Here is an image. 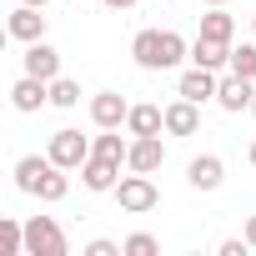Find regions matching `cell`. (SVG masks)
I'll list each match as a JSON object with an SVG mask.
<instances>
[{
    "label": "cell",
    "instance_id": "6da1fadb",
    "mask_svg": "<svg viewBox=\"0 0 256 256\" xmlns=\"http://www.w3.org/2000/svg\"><path fill=\"white\" fill-rule=\"evenodd\" d=\"M110 196L120 201V211H131V216H146V211H156V206H161V191H156V181H151L146 171H131V176H120Z\"/></svg>",
    "mask_w": 256,
    "mask_h": 256
},
{
    "label": "cell",
    "instance_id": "7a4b0ae2",
    "mask_svg": "<svg viewBox=\"0 0 256 256\" xmlns=\"http://www.w3.org/2000/svg\"><path fill=\"white\" fill-rule=\"evenodd\" d=\"M70 241L56 226V216H30L26 221V256H66Z\"/></svg>",
    "mask_w": 256,
    "mask_h": 256
},
{
    "label": "cell",
    "instance_id": "3957f363",
    "mask_svg": "<svg viewBox=\"0 0 256 256\" xmlns=\"http://www.w3.org/2000/svg\"><path fill=\"white\" fill-rule=\"evenodd\" d=\"M46 156L56 161V166H66V171H80L86 161H90V136H80V131H56L50 136V146H46Z\"/></svg>",
    "mask_w": 256,
    "mask_h": 256
},
{
    "label": "cell",
    "instance_id": "277c9868",
    "mask_svg": "<svg viewBox=\"0 0 256 256\" xmlns=\"http://www.w3.org/2000/svg\"><path fill=\"white\" fill-rule=\"evenodd\" d=\"M251 100H256V80L251 76H236V70L221 76V86H216V106L221 110L236 116V110H251Z\"/></svg>",
    "mask_w": 256,
    "mask_h": 256
},
{
    "label": "cell",
    "instance_id": "5b68a950",
    "mask_svg": "<svg viewBox=\"0 0 256 256\" xmlns=\"http://www.w3.org/2000/svg\"><path fill=\"white\" fill-rule=\"evenodd\" d=\"M126 116H131V106H126L120 90H100V96H90V120L100 126V131H116V126H126Z\"/></svg>",
    "mask_w": 256,
    "mask_h": 256
},
{
    "label": "cell",
    "instance_id": "8992f818",
    "mask_svg": "<svg viewBox=\"0 0 256 256\" xmlns=\"http://www.w3.org/2000/svg\"><path fill=\"white\" fill-rule=\"evenodd\" d=\"M6 30H10V40H46V16H40V6H26V0H20V6L10 10V20H6Z\"/></svg>",
    "mask_w": 256,
    "mask_h": 256
},
{
    "label": "cell",
    "instance_id": "52a82bcc",
    "mask_svg": "<svg viewBox=\"0 0 256 256\" xmlns=\"http://www.w3.org/2000/svg\"><path fill=\"white\" fill-rule=\"evenodd\" d=\"M161 161H166V146H161V136H131V156H126V171H161Z\"/></svg>",
    "mask_w": 256,
    "mask_h": 256
},
{
    "label": "cell",
    "instance_id": "ba28073f",
    "mask_svg": "<svg viewBox=\"0 0 256 256\" xmlns=\"http://www.w3.org/2000/svg\"><path fill=\"white\" fill-rule=\"evenodd\" d=\"M46 100H50V80H40V76H20V80L10 86V106H16L20 116L40 110Z\"/></svg>",
    "mask_w": 256,
    "mask_h": 256
},
{
    "label": "cell",
    "instance_id": "9c48e42d",
    "mask_svg": "<svg viewBox=\"0 0 256 256\" xmlns=\"http://www.w3.org/2000/svg\"><path fill=\"white\" fill-rule=\"evenodd\" d=\"M20 60H26V76H40V80H56L60 76V50L46 46V40H30Z\"/></svg>",
    "mask_w": 256,
    "mask_h": 256
},
{
    "label": "cell",
    "instance_id": "30bf717a",
    "mask_svg": "<svg viewBox=\"0 0 256 256\" xmlns=\"http://www.w3.org/2000/svg\"><path fill=\"white\" fill-rule=\"evenodd\" d=\"M216 70H206V66H191L186 76H181V86H176V96H186V100H196V106H206V100H216Z\"/></svg>",
    "mask_w": 256,
    "mask_h": 256
},
{
    "label": "cell",
    "instance_id": "8fae6325",
    "mask_svg": "<svg viewBox=\"0 0 256 256\" xmlns=\"http://www.w3.org/2000/svg\"><path fill=\"white\" fill-rule=\"evenodd\" d=\"M131 56H136V66H141V70H166V46H161V30H136Z\"/></svg>",
    "mask_w": 256,
    "mask_h": 256
},
{
    "label": "cell",
    "instance_id": "7c38bea8",
    "mask_svg": "<svg viewBox=\"0 0 256 256\" xmlns=\"http://www.w3.org/2000/svg\"><path fill=\"white\" fill-rule=\"evenodd\" d=\"M166 131H171V136H196V131H201V106L186 100V96L171 100V106H166Z\"/></svg>",
    "mask_w": 256,
    "mask_h": 256
},
{
    "label": "cell",
    "instance_id": "4fadbf2b",
    "mask_svg": "<svg viewBox=\"0 0 256 256\" xmlns=\"http://www.w3.org/2000/svg\"><path fill=\"white\" fill-rule=\"evenodd\" d=\"M186 181H191L196 191H216V186L226 181V161H221V156H196V161L186 166Z\"/></svg>",
    "mask_w": 256,
    "mask_h": 256
},
{
    "label": "cell",
    "instance_id": "5bb4252c",
    "mask_svg": "<svg viewBox=\"0 0 256 256\" xmlns=\"http://www.w3.org/2000/svg\"><path fill=\"white\" fill-rule=\"evenodd\" d=\"M191 66H206V70L231 66V40H206V36H196V40H191Z\"/></svg>",
    "mask_w": 256,
    "mask_h": 256
},
{
    "label": "cell",
    "instance_id": "9a60e30c",
    "mask_svg": "<svg viewBox=\"0 0 256 256\" xmlns=\"http://www.w3.org/2000/svg\"><path fill=\"white\" fill-rule=\"evenodd\" d=\"M80 181H86V191H116L120 166H116V161H106V156H90V161L80 166Z\"/></svg>",
    "mask_w": 256,
    "mask_h": 256
},
{
    "label": "cell",
    "instance_id": "2e32d148",
    "mask_svg": "<svg viewBox=\"0 0 256 256\" xmlns=\"http://www.w3.org/2000/svg\"><path fill=\"white\" fill-rule=\"evenodd\" d=\"M126 131H131V136H161V131H166V110H161V106H131Z\"/></svg>",
    "mask_w": 256,
    "mask_h": 256
},
{
    "label": "cell",
    "instance_id": "e0dca14e",
    "mask_svg": "<svg viewBox=\"0 0 256 256\" xmlns=\"http://www.w3.org/2000/svg\"><path fill=\"white\" fill-rule=\"evenodd\" d=\"M46 171H50V156H20V161H16V186H20L26 196H36Z\"/></svg>",
    "mask_w": 256,
    "mask_h": 256
},
{
    "label": "cell",
    "instance_id": "ac0fdd59",
    "mask_svg": "<svg viewBox=\"0 0 256 256\" xmlns=\"http://www.w3.org/2000/svg\"><path fill=\"white\" fill-rule=\"evenodd\" d=\"M201 36H206V40H231V36H236V20H231L221 6H211V10L201 16Z\"/></svg>",
    "mask_w": 256,
    "mask_h": 256
},
{
    "label": "cell",
    "instance_id": "d6986e66",
    "mask_svg": "<svg viewBox=\"0 0 256 256\" xmlns=\"http://www.w3.org/2000/svg\"><path fill=\"white\" fill-rule=\"evenodd\" d=\"M36 196H40V201H66V196H70V176H66V166L50 161V171L40 176V191H36Z\"/></svg>",
    "mask_w": 256,
    "mask_h": 256
},
{
    "label": "cell",
    "instance_id": "ffe728a7",
    "mask_svg": "<svg viewBox=\"0 0 256 256\" xmlns=\"http://www.w3.org/2000/svg\"><path fill=\"white\" fill-rule=\"evenodd\" d=\"M90 156H106V161L126 166V156H131V141H120L116 131H106V136H96V141H90Z\"/></svg>",
    "mask_w": 256,
    "mask_h": 256
},
{
    "label": "cell",
    "instance_id": "44dd1931",
    "mask_svg": "<svg viewBox=\"0 0 256 256\" xmlns=\"http://www.w3.org/2000/svg\"><path fill=\"white\" fill-rule=\"evenodd\" d=\"M0 256H26V221H0Z\"/></svg>",
    "mask_w": 256,
    "mask_h": 256
},
{
    "label": "cell",
    "instance_id": "7402d4cb",
    "mask_svg": "<svg viewBox=\"0 0 256 256\" xmlns=\"http://www.w3.org/2000/svg\"><path fill=\"white\" fill-rule=\"evenodd\" d=\"M50 106H60V110L80 106V86H76L70 76H56V80H50Z\"/></svg>",
    "mask_w": 256,
    "mask_h": 256
},
{
    "label": "cell",
    "instance_id": "603a6c76",
    "mask_svg": "<svg viewBox=\"0 0 256 256\" xmlns=\"http://www.w3.org/2000/svg\"><path fill=\"white\" fill-rule=\"evenodd\" d=\"M226 70H236V76H251V80H256V46L231 50V66H226Z\"/></svg>",
    "mask_w": 256,
    "mask_h": 256
},
{
    "label": "cell",
    "instance_id": "cb8c5ba5",
    "mask_svg": "<svg viewBox=\"0 0 256 256\" xmlns=\"http://www.w3.org/2000/svg\"><path fill=\"white\" fill-rule=\"evenodd\" d=\"M161 246H156V236L151 231H136V236H126V256H156Z\"/></svg>",
    "mask_w": 256,
    "mask_h": 256
},
{
    "label": "cell",
    "instance_id": "d4e9b609",
    "mask_svg": "<svg viewBox=\"0 0 256 256\" xmlns=\"http://www.w3.org/2000/svg\"><path fill=\"white\" fill-rule=\"evenodd\" d=\"M126 246H116V241H106V236H96L90 246H86V256H120Z\"/></svg>",
    "mask_w": 256,
    "mask_h": 256
},
{
    "label": "cell",
    "instance_id": "484cf974",
    "mask_svg": "<svg viewBox=\"0 0 256 256\" xmlns=\"http://www.w3.org/2000/svg\"><path fill=\"white\" fill-rule=\"evenodd\" d=\"M246 251H251L246 236H241V241H221V256H246Z\"/></svg>",
    "mask_w": 256,
    "mask_h": 256
},
{
    "label": "cell",
    "instance_id": "4316f807",
    "mask_svg": "<svg viewBox=\"0 0 256 256\" xmlns=\"http://www.w3.org/2000/svg\"><path fill=\"white\" fill-rule=\"evenodd\" d=\"M246 241H251V251H256V216H246Z\"/></svg>",
    "mask_w": 256,
    "mask_h": 256
},
{
    "label": "cell",
    "instance_id": "83f0119b",
    "mask_svg": "<svg viewBox=\"0 0 256 256\" xmlns=\"http://www.w3.org/2000/svg\"><path fill=\"white\" fill-rule=\"evenodd\" d=\"M106 6H110V10H131L136 0H106Z\"/></svg>",
    "mask_w": 256,
    "mask_h": 256
},
{
    "label": "cell",
    "instance_id": "f1b7e54d",
    "mask_svg": "<svg viewBox=\"0 0 256 256\" xmlns=\"http://www.w3.org/2000/svg\"><path fill=\"white\" fill-rule=\"evenodd\" d=\"M201 6H231V0H201Z\"/></svg>",
    "mask_w": 256,
    "mask_h": 256
},
{
    "label": "cell",
    "instance_id": "f546056e",
    "mask_svg": "<svg viewBox=\"0 0 256 256\" xmlns=\"http://www.w3.org/2000/svg\"><path fill=\"white\" fill-rule=\"evenodd\" d=\"M26 6H50V0H26Z\"/></svg>",
    "mask_w": 256,
    "mask_h": 256
},
{
    "label": "cell",
    "instance_id": "4dcf8cb0",
    "mask_svg": "<svg viewBox=\"0 0 256 256\" xmlns=\"http://www.w3.org/2000/svg\"><path fill=\"white\" fill-rule=\"evenodd\" d=\"M251 166H256V141H251Z\"/></svg>",
    "mask_w": 256,
    "mask_h": 256
},
{
    "label": "cell",
    "instance_id": "1f68e13d",
    "mask_svg": "<svg viewBox=\"0 0 256 256\" xmlns=\"http://www.w3.org/2000/svg\"><path fill=\"white\" fill-rule=\"evenodd\" d=\"M251 30H256V16H251Z\"/></svg>",
    "mask_w": 256,
    "mask_h": 256
},
{
    "label": "cell",
    "instance_id": "d6a6232c",
    "mask_svg": "<svg viewBox=\"0 0 256 256\" xmlns=\"http://www.w3.org/2000/svg\"><path fill=\"white\" fill-rule=\"evenodd\" d=\"M251 116H256V100H251Z\"/></svg>",
    "mask_w": 256,
    "mask_h": 256
}]
</instances>
